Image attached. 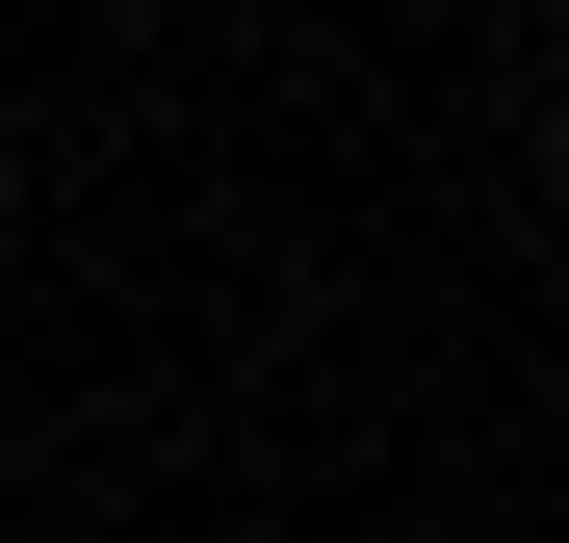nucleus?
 <instances>
[{
    "instance_id": "obj_1",
    "label": "nucleus",
    "mask_w": 569,
    "mask_h": 543,
    "mask_svg": "<svg viewBox=\"0 0 569 543\" xmlns=\"http://www.w3.org/2000/svg\"><path fill=\"white\" fill-rule=\"evenodd\" d=\"M543 155H569V78H543Z\"/></svg>"
}]
</instances>
